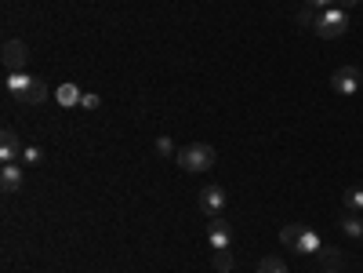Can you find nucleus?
Segmentation results:
<instances>
[{"label":"nucleus","instance_id":"423d86ee","mask_svg":"<svg viewBox=\"0 0 363 273\" xmlns=\"http://www.w3.org/2000/svg\"><path fill=\"white\" fill-rule=\"evenodd\" d=\"M359 70L356 66H341V70H334V77H331V88L338 91V95H352L356 88H359Z\"/></svg>","mask_w":363,"mask_h":273},{"label":"nucleus","instance_id":"20e7f679","mask_svg":"<svg viewBox=\"0 0 363 273\" xmlns=\"http://www.w3.org/2000/svg\"><path fill=\"white\" fill-rule=\"evenodd\" d=\"M225 190H222V186H204V190L197 193V208H200V212L204 215H211V219H218V212H222V208H225Z\"/></svg>","mask_w":363,"mask_h":273},{"label":"nucleus","instance_id":"6e6552de","mask_svg":"<svg viewBox=\"0 0 363 273\" xmlns=\"http://www.w3.org/2000/svg\"><path fill=\"white\" fill-rule=\"evenodd\" d=\"M22 160H15V164H4V167H0V190H4V193H18V190H22Z\"/></svg>","mask_w":363,"mask_h":273},{"label":"nucleus","instance_id":"2eb2a0df","mask_svg":"<svg viewBox=\"0 0 363 273\" xmlns=\"http://www.w3.org/2000/svg\"><path fill=\"white\" fill-rule=\"evenodd\" d=\"M302 229H305V226H298V222L284 226V229H280V241H284L287 248H294V244H298V237H302Z\"/></svg>","mask_w":363,"mask_h":273},{"label":"nucleus","instance_id":"9d476101","mask_svg":"<svg viewBox=\"0 0 363 273\" xmlns=\"http://www.w3.org/2000/svg\"><path fill=\"white\" fill-rule=\"evenodd\" d=\"M55 99H58V106H66V110H73V106H80V88L77 84H58L55 88Z\"/></svg>","mask_w":363,"mask_h":273},{"label":"nucleus","instance_id":"39448f33","mask_svg":"<svg viewBox=\"0 0 363 273\" xmlns=\"http://www.w3.org/2000/svg\"><path fill=\"white\" fill-rule=\"evenodd\" d=\"M22 153H26L22 139H18L11 128L0 132V160H4V164H15V160H22Z\"/></svg>","mask_w":363,"mask_h":273},{"label":"nucleus","instance_id":"ddd939ff","mask_svg":"<svg viewBox=\"0 0 363 273\" xmlns=\"http://www.w3.org/2000/svg\"><path fill=\"white\" fill-rule=\"evenodd\" d=\"M341 234L345 237H363V222L349 212V215H341Z\"/></svg>","mask_w":363,"mask_h":273},{"label":"nucleus","instance_id":"4be33fe9","mask_svg":"<svg viewBox=\"0 0 363 273\" xmlns=\"http://www.w3.org/2000/svg\"><path fill=\"white\" fill-rule=\"evenodd\" d=\"M352 4H359V0H334V8H341V11H345V8H352Z\"/></svg>","mask_w":363,"mask_h":273},{"label":"nucleus","instance_id":"f257e3e1","mask_svg":"<svg viewBox=\"0 0 363 273\" xmlns=\"http://www.w3.org/2000/svg\"><path fill=\"white\" fill-rule=\"evenodd\" d=\"M4 88H8V95H11L15 102H26V106H37V102L48 99V84L37 80V77H29L26 70H22V73H11V77L4 80Z\"/></svg>","mask_w":363,"mask_h":273},{"label":"nucleus","instance_id":"1a4fd4ad","mask_svg":"<svg viewBox=\"0 0 363 273\" xmlns=\"http://www.w3.org/2000/svg\"><path fill=\"white\" fill-rule=\"evenodd\" d=\"M207 241H211V248H215V251H225L229 241H232V226H229L225 219H211V226H207Z\"/></svg>","mask_w":363,"mask_h":273},{"label":"nucleus","instance_id":"393cba45","mask_svg":"<svg viewBox=\"0 0 363 273\" xmlns=\"http://www.w3.org/2000/svg\"><path fill=\"white\" fill-rule=\"evenodd\" d=\"M359 241H363V237H359Z\"/></svg>","mask_w":363,"mask_h":273},{"label":"nucleus","instance_id":"f8f14e48","mask_svg":"<svg viewBox=\"0 0 363 273\" xmlns=\"http://www.w3.org/2000/svg\"><path fill=\"white\" fill-rule=\"evenodd\" d=\"M316 259H319V262H324L327 269H341V266H345V255H341V251H338V248H327V244H324V248H319V251H316Z\"/></svg>","mask_w":363,"mask_h":273},{"label":"nucleus","instance_id":"a211bd4d","mask_svg":"<svg viewBox=\"0 0 363 273\" xmlns=\"http://www.w3.org/2000/svg\"><path fill=\"white\" fill-rule=\"evenodd\" d=\"M258 273H287V266L280 259H262L258 262Z\"/></svg>","mask_w":363,"mask_h":273},{"label":"nucleus","instance_id":"dca6fc26","mask_svg":"<svg viewBox=\"0 0 363 273\" xmlns=\"http://www.w3.org/2000/svg\"><path fill=\"white\" fill-rule=\"evenodd\" d=\"M319 15H324V11H319L316 4H309V8L298 11V23H302V26H316V23H319Z\"/></svg>","mask_w":363,"mask_h":273},{"label":"nucleus","instance_id":"9b49d317","mask_svg":"<svg viewBox=\"0 0 363 273\" xmlns=\"http://www.w3.org/2000/svg\"><path fill=\"white\" fill-rule=\"evenodd\" d=\"M319 248H324V244H319V237L305 226V229H302V237H298V244H294V251H298V255H316Z\"/></svg>","mask_w":363,"mask_h":273},{"label":"nucleus","instance_id":"5701e85b","mask_svg":"<svg viewBox=\"0 0 363 273\" xmlns=\"http://www.w3.org/2000/svg\"><path fill=\"white\" fill-rule=\"evenodd\" d=\"M312 4H316L319 11H324V8H334V0H312Z\"/></svg>","mask_w":363,"mask_h":273},{"label":"nucleus","instance_id":"4468645a","mask_svg":"<svg viewBox=\"0 0 363 273\" xmlns=\"http://www.w3.org/2000/svg\"><path fill=\"white\" fill-rule=\"evenodd\" d=\"M341 204H345V212H363V190H345Z\"/></svg>","mask_w":363,"mask_h":273},{"label":"nucleus","instance_id":"b1692460","mask_svg":"<svg viewBox=\"0 0 363 273\" xmlns=\"http://www.w3.org/2000/svg\"><path fill=\"white\" fill-rule=\"evenodd\" d=\"M324 273H338V269H324Z\"/></svg>","mask_w":363,"mask_h":273},{"label":"nucleus","instance_id":"f3484780","mask_svg":"<svg viewBox=\"0 0 363 273\" xmlns=\"http://www.w3.org/2000/svg\"><path fill=\"white\" fill-rule=\"evenodd\" d=\"M215 269H218V273H229V269H232V255H229V248H225V251H215Z\"/></svg>","mask_w":363,"mask_h":273},{"label":"nucleus","instance_id":"0eeeda50","mask_svg":"<svg viewBox=\"0 0 363 273\" xmlns=\"http://www.w3.org/2000/svg\"><path fill=\"white\" fill-rule=\"evenodd\" d=\"M26 62H29V48L22 44V40H8V44H4V66L11 73H22Z\"/></svg>","mask_w":363,"mask_h":273},{"label":"nucleus","instance_id":"7ed1b4c3","mask_svg":"<svg viewBox=\"0 0 363 273\" xmlns=\"http://www.w3.org/2000/svg\"><path fill=\"white\" fill-rule=\"evenodd\" d=\"M312 30H316V37L334 40V37H341V33L349 30V18H345V11H341V8H324V15H319V23Z\"/></svg>","mask_w":363,"mask_h":273},{"label":"nucleus","instance_id":"aec40b11","mask_svg":"<svg viewBox=\"0 0 363 273\" xmlns=\"http://www.w3.org/2000/svg\"><path fill=\"white\" fill-rule=\"evenodd\" d=\"M98 106H102L98 95H84V99H80V110H98Z\"/></svg>","mask_w":363,"mask_h":273},{"label":"nucleus","instance_id":"f03ea898","mask_svg":"<svg viewBox=\"0 0 363 273\" xmlns=\"http://www.w3.org/2000/svg\"><path fill=\"white\" fill-rule=\"evenodd\" d=\"M178 164H182V172H211V167H215V146L189 142L178 153Z\"/></svg>","mask_w":363,"mask_h":273},{"label":"nucleus","instance_id":"412c9836","mask_svg":"<svg viewBox=\"0 0 363 273\" xmlns=\"http://www.w3.org/2000/svg\"><path fill=\"white\" fill-rule=\"evenodd\" d=\"M40 160V150L37 146H26V153H22V164H37Z\"/></svg>","mask_w":363,"mask_h":273},{"label":"nucleus","instance_id":"6ab92c4d","mask_svg":"<svg viewBox=\"0 0 363 273\" xmlns=\"http://www.w3.org/2000/svg\"><path fill=\"white\" fill-rule=\"evenodd\" d=\"M157 153H160V157H171V153H175V142H171L167 135H164V139H157Z\"/></svg>","mask_w":363,"mask_h":273}]
</instances>
